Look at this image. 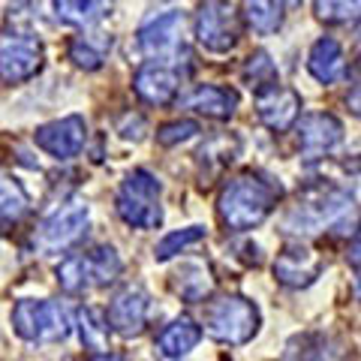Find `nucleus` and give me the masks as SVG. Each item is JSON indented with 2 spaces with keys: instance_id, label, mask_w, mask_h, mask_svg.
Here are the masks:
<instances>
[{
  "instance_id": "obj_8",
  "label": "nucleus",
  "mask_w": 361,
  "mask_h": 361,
  "mask_svg": "<svg viewBox=\"0 0 361 361\" xmlns=\"http://www.w3.org/2000/svg\"><path fill=\"white\" fill-rule=\"evenodd\" d=\"M85 135H87L85 118L70 115V118H61V121H51L45 127H39L33 133V142L49 157H54V160H73L85 148Z\"/></svg>"
},
{
  "instance_id": "obj_26",
  "label": "nucleus",
  "mask_w": 361,
  "mask_h": 361,
  "mask_svg": "<svg viewBox=\"0 0 361 361\" xmlns=\"http://www.w3.org/2000/svg\"><path fill=\"white\" fill-rule=\"evenodd\" d=\"M244 78L250 82V87L256 90H265V87H274L277 85V73H274V63L268 61L265 51H256L250 61L244 66Z\"/></svg>"
},
{
  "instance_id": "obj_5",
  "label": "nucleus",
  "mask_w": 361,
  "mask_h": 361,
  "mask_svg": "<svg viewBox=\"0 0 361 361\" xmlns=\"http://www.w3.org/2000/svg\"><path fill=\"white\" fill-rule=\"evenodd\" d=\"M205 331L214 341L232 343V346L253 341V334L259 331L256 304L241 295H223L217 301H211L205 310Z\"/></svg>"
},
{
  "instance_id": "obj_18",
  "label": "nucleus",
  "mask_w": 361,
  "mask_h": 361,
  "mask_svg": "<svg viewBox=\"0 0 361 361\" xmlns=\"http://www.w3.org/2000/svg\"><path fill=\"white\" fill-rule=\"evenodd\" d=\"M307 73L319 85H334L343 75V49L341 42L331 37H322L313 42V49L307 54Z\"/></svg>"
},
{
  "instance_id": "obj_14",
  "label": "nucleus",
  "mask_w": 361,
  "mask_h": 361,
  "mask_svg": "<svg viewBox=\"0 0 361 361\" xmlns=\"http://www.w3.org/2000/svg\"><path fill=\"white\" fill-rule=\"evenodd\" d=\"M298 111H301V99H298V94L292 87L274 85V87L259 90L256 115L268 130H277V133L289 130L292 123L298 121Z\"/></svg>"
},
{
  "instance_id": "obj_32",
  "label": "nucleus",
  "mask_w": 361,
  "mask_h": 361,
  "mask_svg": "<svg viewBox=\"0 0 361 361\" xmlns=\"http://www.w3.org/2000/svg\"><path fill=\"white\" fill-rule=\"evenodd\" d=\"M94 361H127V358H121V355H109V353H99Z\"/></svg>"
},
{
  "instance_id": "obj_15",
  "label": "nucleus",
  "mask_w": 361,
  "mask_h": 361,
  "mask_svg": "<svg viewBox=\"0 0 361 361\" xmlns=\"http://www.w3.org/2000/svg\"><path fill=\"white\" fill-rule=\"evenodd\" d=\"M180 30H184V13L169 9V13L151 18L148 25L139 30V51L145 58H163V54L178 49Z\"/></svg>"
},
{
  "instance_id": "obj_20",
  "label": "nucleus",
  "mask_w": 361,
  "mask_h": 361,
  "mask_svg": "<svg viewBox=\"0 0 361 361\" xmlns=\"http://www.w3.org/2000/svg\"><path fill=\"white\" fill-rule=\"evenodd\" d=\"M54 4V13H58L61 21L73 27H94L97 21H103L115 0H51Z\"/></svg>"
},
{
  "instance_id": "obj_10",
  "label": "nucleus",
  "mask_w": 361,
  "mask_h": 361,
  "mask_svg": "<svg viewBox=\"0 0 361 361\" xmlns=\"http://www.w3.org/2000/svg\"><path fill=\"white\" fill-rule=\"evenodd\" d=\"M151 298L142 286H123L109 304V325L111 331L121 337H135L142 334L145 322H148Z\"/></svg>"
},
{
  "instance_id": "obj_27",
  "label": "nucleus",
  "mask_w": 361,
  "mask_h": 361,
  "mask_svg": "<svg viewBox=\"0 0 361 361\" xmlns=\"http://www.w3.org/2000/svg\"><path fill=\"white\" fill-rule=\"evenodd\" d=\"M70 58L82 66V70H99L106 61V49H97L90 37H75L70 42Z\"/></svg>"
},
{
  "instance_id": "obj_2",
  "label": "nucleus",
  "mask_w": 361,
  "mask_h": 361,
  "mask_svg": "<svg viewBox=\"0 0 361 361\" xmlns=\"http://www.w3.org/2000/svg\"><path fill=\"white\" fill-rule=\"evenodd\" d=\"M121 256L115 253V247H94L87 253H73L54 268L61 289L66 292H87L97 286L111 283L121 274Z\"/></svg>"
},
{
  "instance_id": "obj_24",
  "label": "nucleus",
  "mask_w": 361,
  "mask_h": 361,
  "mask_svg": "<svg viewBox=\"0 0 361 361\" xmlns=\"http://www.w3.org/2000/svg\"><path fill=\"white\" fill-rule=\"evenodd\" d=\"M313 9L325 25H349L361 18V0H313Z\"/></svg>"
},
{
  "instance_id": "obj_9",
  "label": "nucleus",
  "mask_w": 361,
  "mask_h": 361,
  "mask_svg": "<svg viewBox=\"0 0 361 361\" xmlns=\"http://www.w3.org/2000/svg\"><path fill=\"white\" fill-rule=\"evenodd\" d=\"M90 223V211L82 202H70L61 211H54L39 229V244L45 250H63V247L75 244L85 235Z\"/></svg>"
},
{
  "instance_id": "obj_1",
  "label": "nucleus",
  "mask_w": 361,
  "mask_h": 361,
  "mask_svg": "<svg viewBox=\"0 0 361 361\" xmlns=\"http://www.w3.org/2000/svg\"><path fill=\"white\" fill-rule=\"evenodd\" d=\"M274 202H277V190L268 180L256 175H238L223 187L217 208H220V220L229 229L244 232L262 223L274 211Z\"/></svg>"
},
{
  "instance_id": "obj_23",
  "label": "nucleus",
  "mask_w": 361,
  "mask_h": 361,
  "mask_svg": "<svg viewBox=\"0 0 361 361\" xmlns=\"http://www.w3.org/2000/svg\"><path fill=\"white\" fill-rule=\"evenodd\" d=\"M178 292H180V298H187V301H202L208 295V289H211V277H208V268L202 265V262H187V265H180L178 271Z\"/></svg>"
},
{
  "instance_id": "obj_21",
  "label": "nucleus",
  "mask_w": 361,
  "mask_h": 361,
  "mask_svg": "<svg viewBox=\"0 0 361 361\" xmlns=\"http://www.w3.org/2000/svg\"><path fill=\"white\" fill-rule=\"evenodd\" d=\"M295 0H244V9H247V21L256 33H274L280 25H283V13L286 6H292Z\"/></svg>"
},
{
  "instance_id": "obj_31",
  "label": "nucleus",
  "mask_w": 361,
  "mask_h": 361,
  "mask_svg": "<svg viewBox=\"0 0 361 361\" xmlns=\"http://www.w3.org/2000/svg\"><path fill=\"white\" fill-rule=\"evenodd\" d=\"M349 106H353L355 115H361V85H355V90L349 94Z\"/></svg>"
},
{
  "instance_id": "obj_29",
  "label": "nucleus",
  "mask_w": 361,
  "mask_h": 361,
  "mask_svg": "<svg viewBox=\"0 0 361 361\" xmlns=\"http://www.w3.org/2000/svg\"><path fill=\"white\" fill-rule=\"evenodd\" d=\"M196 133H199L196 121H172V123H163V127L157 130V142L166 145V148H172V145H178V142L193 139Z\"/></svg>"
},
{
  "instance_id": "obj_6",
  "label": "nucleus",
  "mask_w": 361,
  "mask_h": 361,
  "mask_svg": "<svg viewBox=\"0 0 361 361\" xmlns=\"http://www.w3.org/2000/svg\"><path fill=\"white\" fill-rule=\"evenodd\" d=\"M13 331L27 343H58L70 334V319L58 301L25 298L13 310Z\"/></svg>"
},
{
  "instance_id": "obj_7",
  "label": "nucleus",
  "mask_w": 361,
  "mask_h": 361,
  "mask_svg": "<svg viewBox=\"0 0 361 361\" xmlns=\"http://www.w3.org/2000/svg\"><path fill=\"white\" fill-rule=\"evenodd\" d=\"M241 21L229 0H205L196 13V39L202 49L226 54L238 45Z\"/></svg>"
},
{
  "instance_id": "obj_34",
  "label": "nucleus",
  "mask_w": 361,
  "mask_h": 361,
  "mask_svg": "<svg viewBox=\"0 0 361 361\" xmlns=\"http://www.w3.org/2000/svg\"><path fill=\"white\" fill-rule=\"evenodd\" d=\"M358 49H361V30H358Z\"/></svg>"
},
{
  "instance_id": "obj_3",
  "label": "nucleus",
  "mask_w": 361,
  "mask_h": 361,
  "mask_svg": "<svg viewBox=\"0 0 361 361\" xmlns=\"http://www.w3.org/2000/svg\"><path fill=\"white\" fill-rule=\"evenodd\" d=\"M160 180L145 169H135L133 175L121 184V193L115 199V208L121 220L133 226V229H157L163 223V208H160Z\"/></svg>"
},
{
  "instance_id": "obj_13",
  "label": "nucleus",
  "mask_w": 361,
  "mask_h": 361,
  "mask_svg": "<svg viewBox=\"0 0 361 361\" xmlns=\"http://www.w3.org/2000/svg\"><path fill=\"white\" fill-rule=\"evenodd\" d=\"M343 139V123L329 111H313L298 121V148L304 157H322Z\"/></svg>"
},
{
  "instance_id": "obj_4",
  "label": "nucleus",
  "mask_w": 361,
  "mask_h": 361,
  "mask_svg": "<svg viewBox=\"0 0 361 361\" xmlns=\"http://www.w3.org/2000/svg\"><path fill=\"white\" fill-rule=\"evenodd\" d=\"M353 205V199H349L346 190L341 187H307L304 193L298 196V205L286 214V232H304V235H313L319 232L322 226L334 223L341 214Z\"/></svg>"
},
{
  "instance_id": "obj_16",
  "label": "nucleus",
  "mask_w": 361,
  "mask_h": 361,
  "mask_svg": "<svg viewBox=\"0 0 361 361\" xmlns=\"http://www.w3.org/2000/svg\"><path fill=\"white\" fill-rule=\"evenodd\" d=\"M180 75L166 63H145L133 78V90L139 94L148 106H169L178 94Z\"/></svg>"
},
{
  "instance_id": "obj_11",
  "label": "nucleus",
  "mask_w": 361,
  "mask_h": 361,
  "mask_svg": "<svg viewBox=\"0 0 361 361\" xmlns=\"http://www.w3.org/2000/svg\"><path fill=\"white\" fill-rule=\"evenodd\" d=\"M319 271H322L319 253L310 250V247H304V244H289L274 259V277H277V283H283L289 289L310 286L313 280L319 277Z\"/></svg>"
},
{
  "instance_id": "obj_30",
  "label": "nucleus",
  "mask_w": 361,
  "mask_h": 361,
  "mask_svg": "<svg viewBox=\"0 0 361 361\" xmlns=\"http://www.w3.org/2000/svg\"><path fill=\"white\" fill-rule=\"evenodd\" d=\"M346 256H349V262H353V265H361V229L355 232V238L349 241V250H346Z\"/></svg>"
},
{
  "instance_id": "obj_22",
  "label": "nucleus",
  "mask_w": 361,
  "mask_h": 361,
  "mask_svg": "<svg viewBox=\"0 0 361 361\" xmlns=\"http://www.w3.org/2000/svg\"><path fill=\"white\" fill-rule=\"evenodd\" d=\"M109 316L103 319V313L94 310V307H82L78 310V334H82V343L90 353H103L106 343H109Z\"/></svg>"
},
{
  "instance_id": "obj_12",
  "label": "nucleus",
  "mask_w": 361,
  "mask_h": 361,
  "mask_svg": "<svg viewBox=\"0 0 361 361\" xmlns=\"http://www.w3.org/2000/svg\"><path fill=\"white\" fill-rule=\"evenodd\" d=\"M42 66V45L33 37H6L4 54H0V70H4L6 85L27 82Z\"/></svg>"
},
{
  "instance_id": "obj_17",
  "label": "nucleus",
  "mask_w": 361,
  "mask_h": 361,
  "mask_svg": "<svg viewBox=\"0 0 361 361\" xmlns=\"http://www.w3.org/2000/svg\"><path fill=\"white\" fill-rule=\"evenodd\" d=\"M199 341H202V325H196L190 316H178L157 337V353L175 361V358H184L190 349H196Z\"/></svg>"
},
{
  "instance_id": "obj_28",
  "label": "nucleus",
  "mask_w": 361,
  "mask_h": 361,
  "mask_svg": "<svg viewBox=\"0 0 361 361\" xmlns=\"http://www.w3.org/2000/svg\"><path fill=\"white\" fill-rule=\"evenodd\" d=\"M27 211V196L16 178H4V226L16 223Z\"/></svg>"
},
{
  "instance_id": "obj_19",
  "label": "nucleus",
  "mask_w": 361,
  "mask_h": 361,
  "mask_svg": "<svg viewBox=\"0 0 361 361\" xmlns=\"http://www.w3.org/2000/svg\"><path fill=\"white\" fill-rule=\"evenodd\" d=\"M187 106L202 111V115H208V118L226 121V118L235 115V109H238V90L220 87V85H199L193 94L187 97Z\"/></svg>"
},
{
  "instance_id": "obj_33",
  "label": "nucleus",
  "mask_w": 361,
  "mask_h": 361,
  "mask_svg": "<svg viewBox=\"0 0 361 361\" xmlns=\"http://www.w3.org/2000/svg\"><path fill=\"white\" fill-rule=\"evenodd\" d=\"M355 295L361 298V271H358V277H355Z\"/></svg>"
},
{
  "instance_id": "obj_25",
  "label": "nucleus",
  "mask_w": 361,
  "mask_h": 361,
  "mask_svg": "<svg viewBox=\"0 0 361 361\" xmlns=\"http://www.w3.org/2000/svg\"><path fill=\"white\" fill-rule=\"evenodd\" d=\"M202 238H205V229H202V226H187V229H180V232L166 235V238L154 247V259H157V262H166V259H172L175 253L184 250V247L196 244Z\"/></svg>"
}]
</instances>
